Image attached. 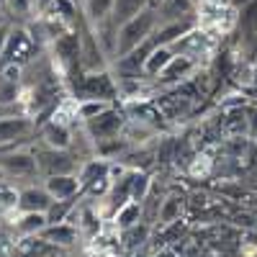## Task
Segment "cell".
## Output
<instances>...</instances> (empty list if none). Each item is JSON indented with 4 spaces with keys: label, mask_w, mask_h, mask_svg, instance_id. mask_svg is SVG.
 <instances>
[{
    "label": "cell",
    "mask_w": 257,
    "mask_h": 257,
    "mask_svg": "<svg viewBox=\"0 0 257 257\" xmlns=\"http://www.w3.org/2000/svg\"><path fill=\"white\" fill-rule=\"evenodd\" d=\"M157 26H160L157 8H147L139 16L128 18L126 24H121L118 31H116V52H113V57L121 59L128 52H134L139 44H144V41L157 31Z\"/></svg>",
    "instance_id": "cell-1"
},
{
    "label": "cell",
    "mask_w": 257,
    "mask_h": 257,
    "mask_svg": "<svg viewBox=\"0 0 257 257\" xmlns=\"http://www.w3.org/2000/svg\"><path fill=\"white\" fill-rule=\"evenodd\" d=\"M121 93L118 82L108 70L100 72H82L75 85V100H116Z\"/></svg>",
    "instance_id": "cell-2"
},
{
    "label": "cell",
    "mask_w": 257,
    "mask_h": 257,
    "mask_svg": "<svg viewBox=\"0 0 257 257\" xmlns=\"http://www.w3.org/2000/svg\"><path fill=\"white\" fill-rule=\"evenodd\" d=\"M52 57H54V62L59 64V70L64 75H75L80 70V57H82V34H80V26L64 31L62 36H57L52 41Z\"/></svg>",
    "instance_id": "cell-3"
},
{
    "label": "cell",
    "mask_w": 257,
    "mask_h": 257,
    "mask_svg": "<svg viewBox=\"0 0 257 257\" xmlns=\"http://www.w3.org/2000/svg\"><path fill=\"white\" fill-rule=\"evenodd\" d=\"M36 152V162H39V173H44L47 178L52 175H77L80 173V157L72 155L70 149H52V147H39Z\"/></svg>",
    "instance_id": "cell-4"
},
{
    "label": "cell",
    "mask_w": 257,
    "mask_h": 257,
    "mask_svg": "<svg viewBox=\"0 0 257 257\" xmlns=\"http://www.w3.org/2000/svg\"><path fill=\"white\" fill-rule=\"evenodd\" d=\"M82 126H85V134H88L93 142H98V144L113 142V139L123 132V126H126V113L111 105V108L100 111L98 116L88 118Z\"/></svg>",
    "instance_id": "cell-5"
},
{
    "label": "cell",
    "mask_w": 257,
    "mask_h": 257,
    "mask_svg": "<svg viewBox=\"0 0 257 257\" xmlns=\"http://www.w3.org/2000/svg\"><path fill=\"white\" fill-rule=\"evenodd\" d=\"M0 173L6 178H31L39 173L36 152L18 147H3L0 149Z\"/></svg>",
    "instance_id": "cell-6"
},
{
    "label": "cell",
    "mask_w": 257,
    "mask_h": 257,
    "mask_svg": "<svg viewBox=\"0 0 257 257\" xmlns=\"http://www.w3.org/2000/svg\"><path fill=\"white\" fill-rule=\"evenodd\" d=\"M34 52H36V39H34L31 29L13 26L11 34H8V44H6V52H3V59H0V64H6V62L26 64V62H31Z\"/></svg>",
    "instance_id": "cell-7"
},
{
    "label": "cell",
    "mask_w": 257,
    "mask_h": 257,
    "mask_svg": "<svg viewBox=\"0 0 257 257\" xmlns=\"http://www.w3.org/2000/svg\"><path fill=\"white\" fill-rule=\"evenodd\" d=\"M36 132V121L26 113H13L0 118V149L3 147H16L18 142L29 139Z\"/></svg>",
    "instance_id": "cell-8"
},
{
    "label": "cell",
    "mask_w": 257,
    "mask_h": 257,
    "mask_svg": "<svg viewBox=\"0 0 257 257\" xmlns=\"http://www.w3.org/2000/svg\"><path fill=\"white\" fill-rule=\"evenodd\" d=\"M198 70V59L190 57V54H183V52H175V57L170 59V64L162 70V75L157 77L162 85H180L183 80H188L193 72Z\"/></svg>",
    "instance_id": "cell-9"
},
{
    "label": "cell",
    "mask_w": 257,
    "mask_h": 257,
    "mask_svg": "<svg viewBox=\"0 0 257 257\" xmlns=\"http://www.w3.org/2000/svg\"><path fill=\"white\" fill-rule=\"evenodd\" d=\"M39 139L44 147H52V149H70L72 147V128L67 121L49 118L39 128Z\"/></svg>",
    "instance_id": "cell-10"
},
{
    "label": "cell",
    "mask_w": 257,
    "mask_h": 257,
    "mask_svg": "<svg viewBox=\"0 0 257 257\" xmlns=\"http://www.w3.org/2000/svg\"><path fill=\"white\" fill-rule=\"evenodd\" d=\"M44 188L49 190V196L54 201H70V198H77L82 188H80V178L72 173V175H52L47 178Z\"/></svg>",
    "instance_id": "cell-11"
},
{
    "label": "cell",
    "mask_w": 257,
    "mask_h": 257,
    "mask_svg": "<svg viewBox=\"0 0 257 257\" xmlns=\"http://www.w3.org/2000/svg\"><path fill=\"white\" fill-rule=\"evenodd\" d=\"M52 196L47 188H36V185H29L24 190H18V211H44L52 206Z\"/></svg>",
    "instance_id": "cell-12"
},
{
    "label": "cell",
    "mask_w": 257,
    "mask_h": 257,
    "mask_svg": "<svg viewBox=\"0 0 257 257\" xmlns=\"http://www.w3.org/2000/svg\"><path fill=\"white\" fill-rule=\"evenodd\" d=\"M224 134L229 139L249 134V105H237V108H229L224 113Z\"/></svg>",
    "instance_id": "cell-13"
},
{
    "label": "cell",
    "mask_w": 257,
    "mask_h": 257,
    "mask_svg": "<svg viewBox=\"0 0 257 257\" xmlns=\"http://www.w3.org/2000/svg\"><path fill=\"white\" fill-rule=\"evenodd\" d=\"M77 234H80V229L75 224L59 221V224H49L44 231L39 234V237L44 242H49V244H57V247H70V244L77 242Z\"/></svg>",
    "instance_id": "cell-14"
},
{
    "label": "cell",
    "mask_w": 257,
    "mask_h": 257,
    "mask_svg": "<svg viewBox=\"0 0 257 257\" xmlns=\"http://www.w3.org/2000/svg\"><path fill=\"white\" fill-rule=\"evenodd\" d=\"M237 34L244 41L257 39V0H249L242 8H237Z\"/></svg>",
    "instance_id": "cell-15"
},
{
    "label": "cell",
    "mask_w": 257,
    "mask_h": 257,
    "mask_svg": "<svg viewBox=\"0 0 257 257\" xmlns=\"http://www.w3.org/2000/svg\"><path fill=\"white\" fill-rule=\"evenodd\" d=\"M147 8H152V0H116L113 11H111V24L118 29L121 24H126L128 18L139 16Z\"/></svg>",
    "instance_id": "cell-16"
},
{
    "label": "cell",
    "mask_w": 257,
    "mask_h": 257,
    "mask_svg": "<svg viewBox=\"0 0 257 257\" xmlns=\"http://www.w3.org/2000/svg\"><path fill=\"white\" fill-rule=\"evenodd\" d=\"M175 57V49L173 47H155L152 52H149L144 67H142V75L144 77H160L162 70L170 64V59Z\"/></svg>",
    "instance_id": "cell-17"
},
{
    "label": "cell",
    "mask_w": 257,
    "mask_h": 257,
    "mask_svg": "<svg viewBox=\"0 0 257 257\" xmlns=\"http://www.w3.org/2000/svg\"><path fill=\"white\" fill-rule=\"evenodd\" d=\"M49 226V219L44 211H21V216L16 221V229L24 234V237H36Z\"/></svg>",
    "instance_id": "cell-18"
},
{
    "label": "cell",
    "mask_w": 257,
    "mask_h": 257,
    "mask_svg": "<svg viewBox=\"0 0 257 257\" xmlns=\"http://www.w3.org/2000/svg\"><path fill=\"white\" fill-rule=\"evenodd\" d=\"M77 229L88 239H95L98 234L103 231V216L90 206H80L77 208Z\"/></svg>",
    "instance_id": "cell-19"
},
{
    "label": "cell",
    "mask_w": 257,
    "mask_h": 257,
    "mask_svg": "<svg viewBox=\"0 0 257 257\" xmlns=\"http://www.w3.org/2000/svg\"><path fill=\"white\" fill-rule=\"evenodd\" d=\"M108 165H111V162H105V160H100V157L82 162V165H80V173H77V178H80V188L85 190V188H90L95 180L108 178ZM80 196H82V193H80Z\"/></svg>",
    "instance_id": "cell-20"
},
{
    "label": "cell",
    "mask_w": 257,
    "mask_h": 257,
    "mask_svg": "<svg viewBox=\"0 0 257 257\" xmlns=\"http://www.w3.org/2000/svg\"><path fill=\"white\" fill-rule=\"evenodd\" d=\"M113 3L116 0H82V13H85V18H88V24L98 26L100 21L111 18Z\"/></svg>",
    "instance_id": "cell-21"
},
{
    "label": "cell",
    "mask_w": 257,
    "mask_h": 257,
    "mask_svg": "<svg viewBox=\"0 0 257 257\" xmlns=\"http://www.w3.org/2000/svg\"><path fill=\"white\" fill-rule=\"evenodd\" d=\"M149 190H152V180H149L147 173H142V170H128V196H132V201L137 203H144Z\"/></svg>",
    "instance_id": "cell-22"
},
{
    "label": "cell",
    "mask_w": 257,
    "mask_h": 257,
    "mask_svg": "<svg viewBox=\"0 0 257 257\" xmlns=\"http://www.w3.org/2000/svg\"><path fill=\"white\" fill-rule=\"evenodd\" d=\"M142 203H137V201H128V203H123L116 213H113V226L116 229H132L134 224H139L142 221Z\"/></svg>",
    "instance_id": "cell-23"
},
{
    "label": "cell",
    "mask_w": 257,
    "mask_h": 257,
    "mask_svg": "<svg viewBox=\"0 0 257 257\" xmlns=\"http://www.w3.org/2000/svg\"><path fill=\"white\" fill-rule=\"evenodd\" d=\"M180 216H183V198H178V196H167V198L160 203V211H157V221H160V226L175 224V221H180Z\"/></svg>",
    "instance_id": "cell-24"
},
{
    "label": "cell",
    "mask_w": 257,
    "mask_h": 257,
    "mask_svg": "<svg viewBox=\"0 0 257 257\" xmlns=\"http://www.w3.org/2000/svg\"><path fill=\"white\" fill-rule=\"evenodd\" d=\"M121 239L126 244V249H139L144 247V242L149 239V224H134L132 229H123L121 231Z\"/></svg>",
    "instance_id": "cell-25"
},
{
    "label": "cell",
    "mask_w": 257,
    "mask_h": 257,
    "mask_svg": "<svg viewBox=\"0 0 257 257\" xmlns=\"http://www.w3.org/2000/svg\"><path fill=\"white\" fill-rule=\"evenodd\" d=\"M111 100H77L75 103V113H77V118L85 123L88 118H93V116H98L100 111H105V108H111Z\"/></svg>",
    "instance_id": "cell-26"
},
{
    "label": "cell",
    "mask_w": 257,
    "mask_h": 257,
    "mask_svg": "<svg viewBox=\"0 0 257 257\" xmlns=\"http://www.w3.org/2000/svg\"><path fill=\"white\" fill-rule=\"evenodd\" d=\"M75 208V201H52V206L47 208V219L49 224H59V221H67V216Z\"/></svg>",
    "instance_id": "cell-27"
},
{
    "label": "cell",
    "mask_w": 257,
    "mask_h": 257,
    "mask_svg": "<svg viewBox=\"0 0 257 257\" xmlns=\"http://www.w3.org/2000/svg\"><path fill=\"white\" fill-rule=\"evenodd\" d=\"M6 11H8L13 18H26V16L36 13L34 0H6Z\"/></svg>",
    "instance_id": "cell-28"
},
{
    "label": "cell",
    "mask_w": 257,
    "mask_h": 257,
    "mask_svg": "<svg viewBox=\"0 0 257 257\" xmlns=\"http://www.w3.org/2000/svg\"><path fill=\"white\" fill-rule=\"evenodd\" d=\"M213 170V160L208 155H198L196 160H193L190 165V175H196V178H206L208 173Z\"/></svg>",
    "instance_id": "cell-29"
},
{
    "label": "cell",
    "mask_w": 257,
    "mask_h": 257,
    "mask_svg": "<svg viewBox=\"0 0 257 257\" xmlns=\"http://www.w3.org/2000/svg\"><path fill=\"white\" fill-rule=\"evenodd\" d=\"M3 67V80L8 85H18L21 82V75H24V64H16V62H6L0 64Z\"/></svg>",
    "instance_id": "cell-30"
},
{
    "label": "cell",
    "mask_w": 257,
    "mask_h": 257,
    "mask_svg": "<svg viewBox=\"0 0 257 257\" xmlns=\"http://www.w3.org/2000/svg\"><path fill=\"white\" fill-rule=\"evenodd\" d=\"M11 29H13V24H8V21H3V24H0V59H3V52H6V44H8Z\"/></svg>",
    "instance_id": "cell-31"
},
{
    "label": "cell",
    "mask_w": 257,
    "mask_h": 257,
    "mask_svg": "<svg viewBox=\"0 0 257 257\" xmlns=\"http://www.w3.org/2000/svg\"><path fill=\"white\" fill-rule=\"evenodd\" d=\"M252 142H257V103L249 105V134H247Z\"/></svg>",
    "instance_id": "cell-32"
},
{
    "label": "cell",
    "mask_w": 257,
    "mask_h": 257,
    "mask_svg": "<svg viewBox=\"0 0 257 257\" xmlns=\"http://www.w3.org/2000/svg\"><path fill=\"white\" fill-rule=\"evenodd\" d=\"M52 3H54V0H34V8H36V16H41V13H47V11L52 8Z\"/></svg>",
    "instance_id": "cell-33"
},
{
    "label": "cell",
    "mask_w": 257,
    "mask_h": 257,
    "mask_svg": "<svg viewBox=\"0 0 257 257\" xmlns=\"http://www.w3.org/2000/svg\"><path fill=\"white\" fill-rule=\"evenodd\" d=\"M249 85L257 90V67H252V72H249Z\"/></svg>",
    "instance_id": "cell-34"
},
{
    "label": "cell",
    "mask_w": 257,
    "mask_h": 257,
    "mask_svg": "<svg viewBox=\"0 0 257 257\" xmlns=\"http://www.w3.org/2000/svg\"><path fill=\"white\" fill-rule=\"evenodd\" d=\"M229 3H231V6H234V8H242V6H244V3H249V0H229Z\"/></svg>",
    "instance_id": "cell-35"
},
{
    "label": "cell",
    "mask_w": 257,
    "mask_h": 257,
    "mask_svg": "<svg viewBox=\"0 0 257 257\" xmlns=\"http://www.w3.org/2000/svg\"><path fill=\"white\" fill-rule=\"evenodd\" d=\"M193 3H196V6H201V3H203V0H193Z\"/></svg>",
    "instance_id": "cell-36"
},
{
    "label": "cell",
    "mask_w": 257,
    "mask_h": 257,
    "mask_svg": "<svg viewBox=\"0 0 257 257\" xmlns=\"http://www.w3.org/2000/svg\"><path fill=\"white\" fill-rule=\"evenodd\" d=\"M0 3H3V6H6V0H0Z\"/></svg>",
    "instance_id": "cell-37"
}]
</instances>
